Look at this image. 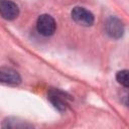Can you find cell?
I'll return each mask as SVG.
<instances>
[{"instance_id":"ba28073f","label":"cell","mask_w":129,"mask_h":129,"mask_svg":"<svg viewBox=\"0 0 129 129\" xmlns=\"http://www.w3.org/2000/svg\"><path fill=\"white\" fill-rule=\"evenodd\" d=\"M116 79H117V81H118L119 84H121L125 88H128V86H129V80H128V71L127 70L119 71L117 73V75H116Z\"/></svg>"},{"instance_id":"8992f818","label":"cell","mask_w":129,"mask_h":129,"mask_svg":"<svg viewBox=\"0 0 129 129\" xmlns=\"http://www.w3.org/2000/svg\"><path fill=\"white\" fill-rule=\"evenodd\" d=\"M21 82L20 75L13 69L2 67L0 68V83L5 85H18Z\"/></svg>"},{"instance_id":"5b68a950","label":"cell","mask_w":129,"mask_h":129,"mask_svg":"<svg viewBox=\"0 0 129 129\" xmlns=\"http://www.w3.org/2000/svg\"><path fill=\"white\" fill-rule=\"evenodd\" d=\"M19 14V8L13 1L2 0L0 2V15L6 20H13Z\"/></svg>"},{"instance_id":"7a4b0ae2","label":"cell","mask_w":129,"mask_h":129,"mask_svg":"<svg viewBox=\"0 0 129 129\" xmlns=\"http://www.w3.org/2000/svg\"><path fill=\"white\" fill-rule=\"evenodd\" d=\"M37 31L43 36H50L54 33L56 24L52 16L48 14H42L38 17L36 22Z\"/></svg>"},{"instance_id":"6da1fadb","label":"cell","mask_w":129,"mask_h":129,"mask_svg":"<svg viewBox=\"0 0 129 129\" xmlns=\"http://www.w3.org/2000/svg\"><path fill=\"white\" fill-rule=\"evenodd\" d=\"M71 15L73 20L82 26H91L95 21V17L93 13L84 7L77 6L73 8Z\"/></svg>"},{"instance_id":"3957f363","label":"cell","mask_w":129,"mask_h":129,"mask_svg":"<svg viewBox=\"0 0 129 129\" xmlns=\"http://www.w3.org/2000/svg\"><path fill=\"white\" fill-rule=\"evenodd\" d=\"M105 29L107 34L112 38H120L124 33V25L123 22L115 16H111L107 19L105 23Z\"/></svg>"},{"instance_id":"277c9868","label":"cell","mask_w":129,"mask_h":129,"mask_svg":"<svg viewBox=\"0 0 129 129\" xmlns=\"http://www.w3.org/2000/svg\"><path fill=\"white\" fill-rule=\"evenodd\" d=\"M47 99L52 104V106L58 111H64L68 107L69 98L63 92L59 90H50L47 94Z\"/></svg>"},{"instance_id":"52a82bcc","label":"cell","mask_w":129,"mask_h":129,"mask_svg":"<svg viewBox=\"0 0 129 129\" xmlns=\"http://www.w3.org/2000/svg\"><path fill=\"white\" fill-rule=\"evenodd\" d=\"M2 126L4 128H26V127H31V125L26 124L23 121H19L18 119H15V118L6 119Z\"/></svg>"}]
</instances>
